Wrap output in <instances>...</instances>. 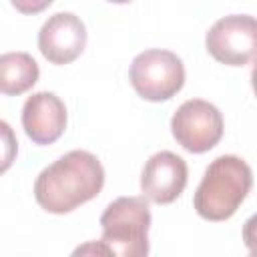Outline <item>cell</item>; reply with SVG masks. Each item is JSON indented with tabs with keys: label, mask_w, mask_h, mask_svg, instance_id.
Wrapping results in <instances>:
<instances>
[{
	"label": "cell",
	"mask_w": 257,
	"mask_h": 257,
	"mask_svg": "<svg viewBox=\"0 0 257 257\" xmlns=\"http://www.w3.org/2000/svg\"><path fill=\"white\" fill-rule=\"evenodd\" d=\"M104 185V169L96 155L70 151L40 171L34 181L36 203L54 215H64L94 199Z\"/></svg>",
	"instance_id": "cell-1"
},
{
	"label": "cell",
	"mask_w": 257,
	"mask_h": 257,
	"mask_svg": "<svg viewBox=\"0 0 257 257\" xmlns=\"http://www.w3.org/2000/svg\"><path fill=\"white\" fill-rule=\"evenodd\" d=\"M251 187V167L241 157L221 155L205 169L193 197L195 211L207 221H225L235 215Z\"/></svg>",
	"instance_id": "cell-2"
},
{
	"label": "cell",
	"mask_w": 257,
	"mask_h": 257,
	"mask_svg": "<svg viewBox=\"0 0 257 257\" xmlns=\"http://www.w3.org/2000/svg\"><path fill=\"white\" fill-rule=\"evenodd\" d=\"M102 245L108 255L143 257L149 253L151 209L143 197H118L100 215Z\"/></svg>",
	"instance_id": "cell-3"
},
{
	"label": "cell",
	"mask_w": 257,
	"mask_h": 257,
	"mask_svg": "<svg viewBox=\"0 0 257 257\" xmlns=\"http://www.w3.org/2000/svg\"><path fill=\"white\" fill-rule=\"evenodd\" d=\"M128 78L137 94L151 102L173 98L185 84L183 60L163 48H151L135 56Z\"/></svg>",
	"instance_id": "cell-4"
},
{
	"label": "cell",
	"mask_w": 257,
	"mask_h": 257,
	"mask_svg": "<svg viewBox=\"0 0 257 257\" xmlns=\"http://www.w3.org/2000/svg\"><path fill=\"white\" fill-rule=\"evenodd\" d=\"M207 52L221 64L243 66L257 60V18L229 14L219 18L205 36Z\"/></svg>",
	"instance_id": "cell-5"
},
{
	"label": "cell",
	"mask_w": 257,
	"mask_h": 257,
	"mask_svg": "<svg viewBox=\"0 0 257 257\" xmlns=\"http://www.w3.org/2000/svg\"><path fill=\"white\" fill-rule=\"evenodd\" d=\"M223 116L219 108L203 98L185 100L171 118L175 141L189 153H207L223 137Z\"/></svg>",
	"instance_id": "cell-6"
},
{
	"label": "cell",
	"mask_w": 257,
	"mask_h": 257,
	"mask_svg": "<svg viewBox=\"0 0 257 257\" xmlns=\"http://www.w3.org/2000/svg\"><path fill=\"white\" fill-rule=\"evenodd\" d=\"M86 46L84 22L72 12L52 14L38 32V48L52 64H68L76 60Z\"/></svg>",
	"instance_id": "cell-7"
},
{
	"label": "cell",
	"mask_w": 257,
	"mask_h": 257,
	"mask_svg": "<svg viewBox=\"0 0 257 257\" xmlns=\"http://www.w3.org/2000/svg\"><path fill=\"white\" fill-rule=\"evenodd\" d=\"M187 177L189 171L183 157L171 151H159L143 167L141 191L151 203L169 205L185 191Z\"/></svg>",
	"instance_id": "cell-8"
},
{
	"label": "cell",
	"mask_w": 257,
	"mask_h": 257,
	"mask_svg": "<svg viewBox=\"0 0 257 257\" xmlns=\"http://www.w3.org/2000/svg\"><path fill=\"white\" fill-rule=\"evenodd\" d=\"M22 126L26 137L36 145H52L66 128V106L48 90L34 92L22 106Z\"/></svg>",
	"instance_id": "cell-9"
},
{
	"label": "cell",
	"mask_w": 257,
	"mask_h": 257,
	"mask_svg": "<svg viewBox=\"0 0 257 257\" xmlns=\"http://www.w3.org/2000/svg\"><path fill=\"white\" fill-rule=\"evenodd\" d=\"M40 76L36 60L28 52H4L0 56V90L18 96L32 88Z\"/></svg>",
	"instance_id": "cell-10"
},
{
	"label": "cell",
	"mask_w": 257,
	"mask_h": 257,
	"mask_svg": "<svg viewBox=\"0 0 257 257\" xmlns=\"http://www.w3.org/2000/svg\"><path fill=\"white\" fill-rule=\"evenodd\" d=\"M243 243L251 255H257V213L251 215L243 225Z\"/></svg>",
	"instance_id": "cell-11"
},
{
	"label": "cell",
	"mask_w": 257,
	"mask_h": 257,
	"mask_svg": "<svg viewBox=\"0 0 257 257\" xmlns=\"http://www.w3.org/2000/svg\"><path fill=\"white\" fill-rule=\"evenodd\" d=\"M10 2L22 14H38L52 4V0H10Z\"/></svg>",
	"instance_id": "cell-12"
},
{
	"label": "cell",
	"mask_w": 257,
	"mask_h": 257,
	"mask_svg": "<svg viewBox=\"0 0 257 257\" xmlns=\"http://www.w3.org/2000/svg\"><path fill=\"white\" fill-rule=\"evenodd\" d=\"M251 86L255 90V96H257V60L253 64V70H251Z\"/></svg>",
	"instance_id": "cell-13"
},
{
	"label": "cell",
	"mask_w": 257,
	"mask_h": 257,
	"mask_svg": "<svg viewBox=\"0 0 257 257\" xmlns=\"http://www.w3.org/2000/svg\"><path fill=\"white\" fill-rule=\"evenodd\" d=\"M108 2H114V4H126V2H131V0H108Z\"/></svg>",
	"instance_id": "cell-14"
}]
</instances>
